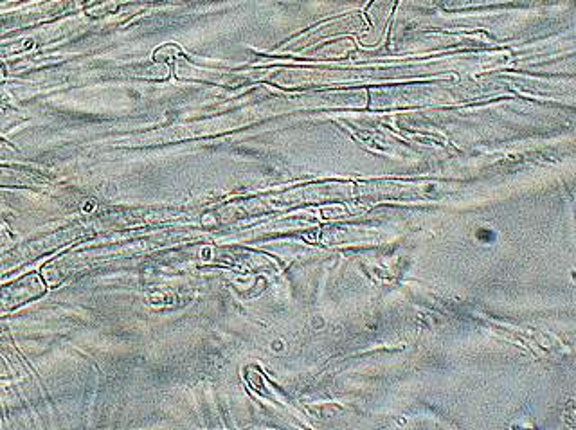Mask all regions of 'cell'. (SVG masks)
<instances>
[{
	"instance_id": "1",
	"label": "cell",
	"mask_w": 576,
	"mask_h": 430,
	"mask_svg": "<svg viewBox=\"0 0 576 430\" xmlns=\"http://www.w3.org/2000/svg\"><path fill=\"white\" fill-rule=\"evenodd\" d=\"M44 292V285L38 276H26L17 283H11L0 290V312L24 305L27 301L42 296Z\"/></svg>"
}]
</instances>
